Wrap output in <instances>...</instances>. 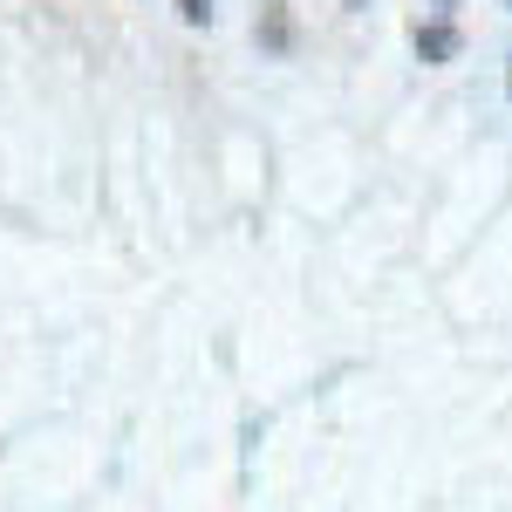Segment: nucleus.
Returning <instances> with one entry per match:
<instances>
[{
    "label": "nucleus",
    "instance_id": "1",
    "mask_svg": "<svg viewBox=\"0 0 512 512\" xmlns=\"http://www.w3.org/2000/svg\"><path fill=\"white\" fill-rule=\"evenodd\" d=\"M417 48H424L431 62H444V55L458 48V35H451V28H424V35H417Z\"/></svg>",
    "mask_w": 512,
    "mask_h": 512
},
{
    "label": "nucleus",
    "instance_id": "2",
    "mask_svg": "<svg viewBox=\"0 0 512 512\" xmlns=\"http://www.w3.org/2000/svg\"><path fill=\"white\" fill-rule=\"evenodd\" d=\"M178 14H185V21H205V0H178Z\"/></svg>",
    "mask_w": 512,
    "mask_h": 512
}]
</instances>
